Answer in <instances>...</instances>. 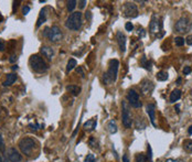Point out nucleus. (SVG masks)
<instances>
[{
	"mask_svg": "<svg viewBox=\"0 0 192 162\" xmlns=\"http://www.w3.org/2000/svg\"><path fill=\"white\" fill-rule=\"evenodd\" d=\"M118 67H119V62L118 60H110L108 63V70L107 72L104 73V83L112 84L115 83L118 75Z\"/></svg>",
	"mask_w": 192,
	"mask_h": 162,
	"instance_id": "f257e3e1",
	"label": "nucleus"
},
{
	"mask_svg": "<svg viewBox=\"0 0 192 162\" xmlns=\"http://www.w3.org/2000/svg\"><path fill=\"white\" fill-rule=\"evenodd\" d=\"M82 24H83L82 12H80V11L71 13L65 21V27L69 30H72V31H79L82 28Z\"/></svg>",
	"mask_w": 192,
	"mask_h": 162,
	"instance_id": "f03ea898",
	"label": "nucleus"
},
{
	"mask_svg": "<svg viewBox=\"0 0 192 162\" xmlns=\"http://www.w3.org/2000/svg\"><path fill=\"white\" fill-rule=\"evenodd\" d=\"M29 63L31 69L36 73H40L41 74V73L47 72V70H49V65H47L43 58H41L40 55H38V54H34V55H32V56L30 58Z\"/></svg>",
	"mask_w": 192,
	"mask_h": 162,
	"instance_id": "7ed1b4c3",
	"label": "nucleus"
},
{
	"mask_svg": "<svg viewBox=\"0 0 192 162\" xmlns=\"http://www.w3.org/2000/svg\"><path fill=\"white\" fill-rule=\"evenodd\" d=\"M18 146H19V149L21 150V152L23 155L30 157V155H32L34 148L36 147V142L33 140L32 138H23V139L20 140Z\"/></svg>",
	"mask_w": 192,
	"mask_h": 162,
	"instance_id": "20e7f679",
	"label": "nucleus"
},
{
	"mask_svg": "<svg viewBox=\"0 0 192 162\" xmlns=\"http://www.w3.org/2000/svg\"><path fill=\"white\" fill-rule=\"evenodd\" d=\"M192 28V23L191 21L189 20L188 18H185V17H182L176 22V24H174V29L176 31L179 33H187L189 32Z\"/></svg>",
	"mask_w": 192,
	"mask_h": 162,
	"instance_id": "39448f33",
	"label": "nucleus"
},
{
	"mask_svg": "<svg viewBox=\"0 0 192 162\" xmlns=\"http://www.w3.org/2000/svg\"><path fill=\"white\" fill-rule=\"evenodd\" d=\"M162 19L159 18L156 13H153L151 17V20H150V23H149V31L151 33H158L160 31H162Z\"/></svg>",
	"mask_w": 192,
	"mask_h": 162,
	"instance_id": "423d86ee",
	"label": "nucleus"
},
{
	"mask_svg": "<svg viewBox=\"0 0 192 162\" xmlns=\"http://www.w3.org/2000/svg\"><path fill=\"white\" fill-rule=\"evenodd\" d=\"M47 38L50 40L52 43H58L63 38V33H62L61 29L59 28L58 25H53L49 30V34H47Z\"/></svg>",
	"mask_w": 192,
	"mask_h": 162,
	"instance_id": "0eeeda50",
	"label": "nucleus"
},
{
	"mask_svg": "<svg viewBox=\"0 0 192 162\" xmlns=\"http://www.w3.org/2000/svg\"><path fill=\"white\" fill-rule=\"evenodd\" d=\"M123 13L127 18H136L138 16L137 6L134 2H126V4H124Z\"/></svg>",
	"mask_w": 192,
	"mask_h": 162,
	"instance_id": "6e6552de",
	"label": "nucleus"
},
{
	"mask_svg": "<svg viewBox=\"0 0 192 162\" xmlns=\"http://www.w3.org/2000/svg\"><path fill=\"white\" fill-rule=\"evenodd\" d=\"M127 101L129 103L131 107L134 108H140L142 107V103L139 101V95L136 90H129L127 93Z\"/></svg>",
	"mask_w": 192,
	"mask_h": 162,
	"instance_id": "1a4fd4ad",
	"label": "nucleus"
},
{
	"mask_svg": "<svg viewBox=\"0 0 192 162\" xmlns=\"http://www.w3.org/2000/svg\"><path fill=\"white\" fill-rule=\"evenodd\" d=\"M123 125L125 128H130L133 125V119H131L130 112H129V108L127 106L126 101H123Z\"/></svg>",
	"mask_w": 192,
	"mask_h": 162,
	"instance_id": "9d476101",
	"label": "nucleus"
},
{
	"mask_svg": "<svg viewBox=\"0 0 192 162\" xmlns=\"http://www.w3.org/2000/svg\"><path fill=\"white\" fill-rule=\"evenodd\" d=\"M6 155H7V158L9 159L10 162H21L22 160L21 155L17 151V149H15V148H9Z\"/></svg>",
	"mask_w": 192,
	"mask_h": 162,
	"instance_id": "9b49d317",
	"label": "nucleus"
},
{
	"mask_svg": "<svg viewBox=\"0 0 192 162\" xmlns=\"http://www.w3.org/2000/svg\"><path fill=\"white\" fill-rule=\"evenodd\" d=\"M155 88V85L152 83L151 81H148V79H145V81H142V85H140V92H142L144 95H148L150 94L153 90Z\"/></svg>",
	"mask_w": 192,
	"mask_h": 162,
	"instance_id": "f8f14e48",
	"label": "nucleus"
},
{
	"mask_svg": "<svg viewBox=\"0 0 192 162\" xmlns=\"http://www.w3.org/2000/svg\"><path fill=\"white\" fill-rule=\"evenodd\" d=\"M116 39L117 42H118V45H119V50L124 53L126 51V36L123 32L118 31L116 34Z\"/></svg>",
	"mask_w": 192,
	"mask_h": 162,
	"instance_id": "ddd939ff",
	"label": "nucleus"
},
{
	"mask_svg": "<svg viewBox=\"0 0 192 162\" xmlns=\"http://www.w3.org/2000/svg\"><path fill=\"white\" fill-rule=\"evenodd\" d=\"M146 110H147V114L149 115V118H150V121L153 126H156V123H155V115H156V106L153 104H148L147 107H146Z\"/></svg>",
	"mask_w": 192,
	"mask_h": 162,
	"instance_id": "4468645a",
	"label": "nucleus"
},
{
	"mask_svg": "<svg viewBox=\"0 0 192 162\" xmlns=\"http://www.w3.org/2000/svg\"><path fill=\"white\" fill-rule=\"evenodd\" d=\"M41 53L43 54L44 58H47L49 61H51L54 56V50L51 47H41Z\"/></svg>",
	"mask_w": 192,
	"mask_h": 162,
	"instance_id": "2eb2a0df",
	"label": "nucleus"
},
{
	"mask_svg": "<svg viewBox=\"0 0 192 162\" xmlns=\"http://www.w3.org/2000/svg\"><path fill=\"white\" fill-rule=\"evenodd\" d=\"M96 126H97V120L95 118H93L87 120L86 123L83 125V128L86 130V131H93V130L96 128Z\"/></svg>",
	"mask_w": 192,
	"mask_h": 162,
	"instance_id": "dca6fc26",
	"label": "nucleus"
},
{
	"mask_svg": "<svg viewBox=\"0 0 192 162\" xmlns=\"http://www.w3.org/2000/svg\"><path fill=\"white\" fill-rule=\"evenodd\" d=\"M16 81H17V74H15V73H11V74H8L7 75V78H6V81H4V83H2V85L4 86H11L12 84L15 83Z\"/></svg>",
	"mask_w": 192,
	"mask_h": 162,
	"instance_id": "f3484780",
	"label": "nucleus"
},
{
	"mask_svg": "<svg viewBox=\"0 0 192 162\" xmlns=\"http://www.w3.org/2000/svg\"><path fill=\"white\" fill-rule=\"evenodd\" d=\"M66 90L70 92L73 96H79L81 92H82V88L80 86H77V85H69V86H66Z\"/></svg>",
	"mask_w": 192,
	"mask_h": 162,
	"instance_id": "a211bd4d",
	"label": "nucleus"
},
{
	"mask_svg": "<svg viewBox=\"0 0 192 162\" xmlns=\"http://www.w3.org/2000/svg\"><path fill=\"white\" fill-rule=\"evenodd\" d=\"M45 21H47V13H45V10L42 9V10L40 11V15H39L38 21H36V28H40L41 25L43 24Z\"/></svg>",
	"mask_w": 192,
	"mask_h": 162,
	"instance_id": "6ab92c4d",
	"label": "nucleus"
},
{
	"mask_svg": "<svg viewBox=\"0 0 192 162\" xmlns=\"http://www.w3.org/2000/svg\"><path fill=\"white\" fill-rule=\"evenodd\" d=\"M181 98V90H173L172 93L170 94V103H176Z\"/></svg>",
	"mask_w": 192,
	"mask_h": 162,
	"instance_id": "aec40b11",
	"label": "nucleus"
},
{
	"mask_svg": "<svg viewBox=\"0 0 192 162\" xmlns=\"http://www.w3.org/2000/svg\"><path fill=\"white\" fill-rule=\"evenodd\" d=\"M140 65H142L144 69L148 70V71H151V62L148 61L146 56H142V60H140Z\"/></svg>",
	"mask_w": 192,
	"mask_h": 162,
	"instance_id": "412c9836",
	"label": "nucleus"
},
{
	"mask_svg": "<svg viewBox=\"0 0 192 162\" xmlns=\"http://www.w3.org/2000/svg\"><path fill=\"white\" fill-rule=\"evenodd\" d=\"M168 77H169V75H168V73L165 72V71H161V72H159L156 75V78L158 79L159 82H165V81H167Z\"/></svg>",
	"mask_w": 192,
	"mask_h": 162,
	"instance_id": "4be33fe9",
	"label": "nucleus"
},
{
	"mask_svg": "<svg viewBox=\"0 0 192 162\" xmlns=\"http://www.w3.org/2000/svg\"><path fill=\"white\" fill-rule=\"evenodd\" d=\"M76 65H77V63H76L75 60H74V58H71V60L67 62V65H66V73H70L73 69H75Z\"/></svg>",
	"mask_w": 192,
	"mask_h": 162,
	"instance_id": "5701e85b",
	"label": "nucleus"
},
{
	"mask_svg": "<svg viewBox=\"0 0 192 162\" xmlns=\"http://www.w3.org/2000/svg\"><path fill=\"white\" fill-rule=\"evenodd\" d=\"M107 129L110 133H116L117 132V125L114 120H110L107 125Z\"/></svg>",
	"mask_w": 192,
	"mask_h": 162,
	"instance_id": "b1692460",
	"label": "nucleus"
},
{
	"mask_svg": "<svg viewBox=\"0 0 192 162\" xmlns=\"http://www.w3.org/2000/svg\"><path fill=\"white\" fill-rule=\"evenodd\" d=\"M135 162H149L148 158L145 155V153H138L135 158Z\"/></svg>",
	"mask_w": 192,
	"mask_h": 162,
	"instance_id": "393cba45",
	"label": "nucleus"
},
{
	"mask_svg": "<svg viewBox=\"0 0 192 162\" xmlns=\"http://www.w3.org/2000/svg\"><path fill=\"white\" fill-rule=\"evenodd\" d=\"M183 149L185 151L192 152V140H185L183 141Z\"/></svg>",
	"mask_w": 192,
	"mask_h": 162,
	"instance_id": "a878e982",
	"label": "nucleus"
},
{
	"mask_svg": "<svg viewBox=\"0 0 192 162\" xmlns=\"http://www.w3.org/2000/svg\"><path fill=\"white\" fill-rule=\"evenodd\" d=\"M76 2L75 0H70V1H67V11L69 12H72L74 9H75V7H76Z\"/></svg>",
	"mask_w": 192,
	"mask_h": 162,
	"instance_id": "bb28decb",
	"label": "nucleus"
},
{
	"mask_svg": "<svg viewBox=\"0 0 192 162\" xmlns=\"http://www.w3.org/2000/svg\"><path fill=\"white\" fill-rule=\"evenodd\" d=\"M185 40L181 36H176V39H174V43L177 47H182V45H185Z\"/></svg>",
	"mask_w": 192,
	"mask_h": 162,
	"instance_id": "cd10ccee",
	"label": "nucleus"
},
{
	"mask_svg": "<svg viewBox=\"0 0 192 162\" xmlns=\"http://www.w3.org/2000/svg\"><path fill=\"white\" fill-rule=\"evenodd\" d=\"M147 151H148V155H147L148 161L151 162V160H152V150H151V147H150V144H148V147H147Z\"/></svg>",
	"mask_w": 192,
	"mask_h": 162,
	"instance_id": "c85d7f7f",
	"label": "nucleus"
},
{
	"mask_svg": "<svg viewBox=\"0 0 192 162\" xmlns=\"http://www.w3.org/2000/svg\"><path fill=\"white\" fill-rule=\"evenodd\" d=\"M76 73H77V74H79V75H80L82 78H84V77H85V73H84L83 69H82V66L76 67Z\"/></svg>",
	"mask_w": 192,
	"mask_h": 162,
	"instance_id": "c756f323",
	"label": "nucleus"
},
{
	"mask_svg": "<svg viewBox=\"0 0 192 162\" xmlns=\"http://www.w3.org/2000/svg\"><path fill=\"white\" fill-rule=\"evenodd\" d=\"M125 29H126L127 31L131 32V31L134 30V25H133V23H131V22H127L126 24H125Z\"/></svg>",
	"mask_w": 192,
	"mask_h": 162,
	"instance_id": "7c9ffc66",
	"label": "nucleus"
},
{
	"mask_svg": "<svg viewBox=\"0 0 192 162\" xmlns=\"http://www.w3.org/2000/svg\"><path fill=\"white\" fill-rule=\"evenodd\" d=\"M85 162H95L94 155H87L86 158H85Z\"/></svg>",
	"mask_w": 192,
	"mask_h": 162,
	"instance_id": "2f4dec72",
	"label": "nucleus"
},
{
	"mask_svg": "<svg viewBox=\"0 0 192 162\" xmlns=\"http://www.w3.org/2000/svg\"><path fill=\"white\" fill-rule=\"evenodd\" d=\"M30 10H31V8H30L29 6H24V7L22 8V15L27 16L30 12Z\"/></svg>",
	"mask_w": 192,
	"mask_h": 162,
	"instance_id": "473e14b6",
	"label": "nucleus"
},
{
	"mask_svg": "<svg viewBox=\"0 0 192 162\" xmlns=\"http://www.w3.org/2000/svg\"><path fill=\"white\" fill-rule=\"evenodd\" d=\"M0 151L4 152V139H2L1 133H0Z\"/></svg>",
	"mask_w": 192,
	"mask_h": 162,
	"instance_id": "72a5a7b5",
	"label": "nucleus"
},
{
	"mask_svg": "<svg viewBox=\"0 0 192 162\" xmlns=\"http://www.w3.org/2000/svg\"><path fill=\"white\" fill-rule=\"evenodd\" d=\"M6 159H7V155H6V152L0 151V162H4V161H6Z\"/></svg>",
	"mask_w": 192,
	"mask_h": 162,
	"instance_id": "f704fd0d",
	"label": "nucleus"
},
{
	"mask_svg": "<svg viewBox=\"0 0 192 162\" xmlns=\"http://www.w3.org/2000/svg\"><path fill=\"white\" fill-rule=\"evenodd\" d=\"M138 36H142V38H144V36H146V32H145V30L142 29V28H139V29H138Z\"/></svg>",
	"mask_w": 192,
	"mask_h": 162,
	"instance_id": "c9c22d12",
	"label": "nucleus"
},
{
	"mask_svg": "<svg viewBox=\"0 0 192 162\" xmlns=\"http://www.w3.org/2000/svg\"><path fill=\"white\" fill-rule=\"evenodd\" d=\"M191 73V67L190 66H185V69H183V74L185 75H188Z\"/></svg>",
	"mask_w": 192,
	"mask_h": 162,
	"instance_id": "e433bc0d",
	"label": "nucleus"
},
{
	"mask_svg": "<svg viewBox=\"0 0 192 162\" xmlns=\"http://www.w3.org/2000/svg\"><path fill=\"white\" fill-rule=\"evenodd\" d=\"M185 43L189 44V45H192V34L187 36V39H185Z\"/></svg>",
	"mask_w": 192,
	"mask_h": 162,
	"instance_id": "4c0bfd02",
	"label": "nucleus"
},
{
	"mask_svg": "<svg viewBox=\"0 0 192 162\" xmlns=\"http://www.w3.org/2000/svg\"><path fill=\"white\" fill-rule=\"evenodd\" d=\"M4 49H6V43H4V41L0 40V52L4 51Z\"/></svg>",
	"mask_w": 192,
	"mask_h": 162,
	"instance_id": "58836bf2",
	"label": "nucleus"
},
{
	"mask_svg": "<svg viewBox=\"0 0 192 162\" xmlns=\"http://www.w3.org/2000/svg\"><path fill=\"white\" fill-rule=\"evenodd\" d=\"M90 144H91L92 148H96L95 147V146H96V141H95L94 138H91V139H90Z\"/></svg>",
	"mask_w": 192,
	"mask_h": 162,
	"instance_id": "ea45409f",
	"label": "nucleus"
},
{
	"mask_svg": "<svg viewBox=\"0 0 192 162\" xmlns=\"http://www.w3.org/2000/svg\"><path fill=\"white\" fill-rule=\"evenodd\" d=\"M16 61H17V55H11L10 58H9V62L10 63H15Z\"/></svg>",
	"mask_w": 192,
	"mask_h": 162,
	"instance_id": "a19ab883",
	"label": "nucleus"
},
{
	"mask_svg": "<svg viewBox=\"0 0 192 162\" xmlns=\"http://www.w3.org/2000/svg\"><path fill=\"white\" fill-rule=\"evenodd\" d=\"M79 4H80L81 9H83V8L85 7V4H86V1H85V0H82V1H80V2H79Z\"/></svg>",
	"mask_w": 192,
	"mask_h": 162,
	"instance_id": "79ce46f5",
	"label": "nucleus"
},
{
	"mask_svg": "<svg viewBox=\"0 0 192 162\" xmlns=\"http://www.w3.org/2000/svg\"><path fill=\"white\" fill-rule=\"evenodd\" d=\"M49 30H50V28H49V27H47V28L44 29V31H43V36H45V38H47V34H49Z\"/></svg>",
	"mask_w": 192,
	"mask_h": 162,
	"instance_id": "37998d69",
	"label": "nucleus"
},
{
	"mask_svg": "<svg viewBox=\"0 0 192 162\" xmlns=\"http://www.w3.org/2000/svg\"><path fill=\"white\" fill-rule=\"evenodd\" d=\"M166 162H183L181 160H176V159H167Z\"/></svg>",
	"mask_w": 192,
	"mask_h": 162,
	"instance_id": "c03bdc74",
	"label": "nucleus"
},
{
	"mask_svg": "<svg viewBox=\"0 0 192 162\" xmlns=\"http://www.w3.org/2000/svg\"><path fill=\"white\" fill-rule=\"evenodd\" d=\"M123 162H129V159H128V155H123Z\"/></svg>",
	"mask_w": 192,
	"mask_h": 162,
	"instance_id": "a18cd8bd",
	"label": "nucleus"
},
{
	"mask_svg": "<svg viewBox=\"0 0 192 162\" xmlns=\"http://www.w3.org/2000/svg\"><path fill=\"white\" fill-rule=\"evenodd\" d=\"M86 19H91V11H87L86 12Z\"/></svg>",
	"mask_w": 192,
	"mask_h": 162,
	"instance_id": "49530a36",
	"label": "nucleus"
},
{
	"mask_svg": "<svg viewBox=\"0 0 192 162\" xmlns=\"http://www.w3.org/2000/svg\"><path fill=\"white\" fill-rule=\"evenodd\" d=\"M188 132H189V135H192V126H190V127H189Z\"/></svg>",
	"mask_w": 192,
	"mask_h": 162,
	"instance_id": "de8ad7c7",
	"label": "nucleus"
},
{
	"mask_svg": "<svg viewBox=\"0 0 192 162\" xmlns=\"http://www.w3.org/2000/svg\"><path fill=\"white\" fill-rule=\"evenodd\" d=\"M181 81H182L181 77H179V78H178V81H177V84H178V85H180V83H181Z\"/></svg>",
	"mask_w": 192,
	"mask_h": 162,
	"instance_id": "09e8293b",
	"label": "nucleus"
},
{
	"mask_svg": "<svg viewBox=\"0 0 192 162\" xmlns=\"http://www.w3.org/2000/svg\"><path fill=\"white\" fill-rule=\"evenodd\" d=\"M12 70H13V71L18 70V65H13V66H12Z\"/></svg>",
	"mask_w": 192,
	"mask_h": 162,
	"instance_id": "8fccbe9b",
	"label": "nucleus"
},
{
	"mask_svg": "<svg viewBox=\"0 0 192 162\" xmlns=\"http://www.w3.org/2000/svg\"><path fill=\"white\" fill-rule=\"evenodd\" d=\"M176 110H177V112H180V110H179V105H177V106H176Z\"/></svg>",
	"mask_w": 192,
	"mask_h": 162,
	"instance_id": "3c124183",
	"label": "nucleus"
},
{
	"mask_svg": "<svg viewBox=\"0 0 192 162\" xmlns=\"http://www.w3.org/2000/svg\"><path fill=\"white\" fill-rule=\"evenodd\" d=\"M0 119H1V117H0Z\"/></svg>",
	"mask_w": 192,
	"mask_h": 162,
	"instance_id": "603ef678",
	"label": "nucleus"
}]
</instances>
